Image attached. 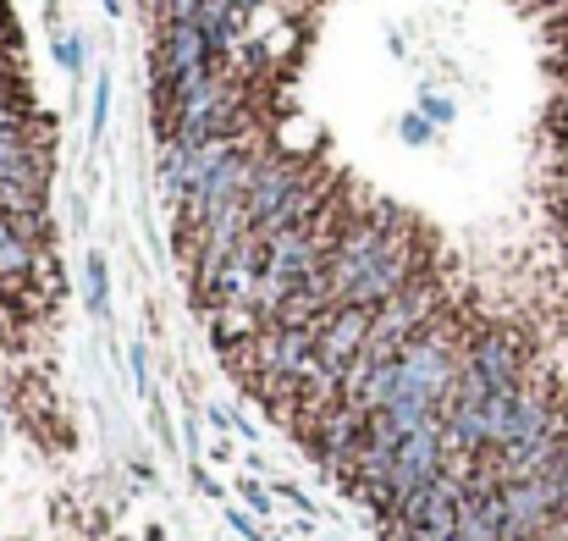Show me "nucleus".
I'll list each match as a JSON object with an SVG mask.
<instances>
[{"mask_svg": "<svg viewBox=\"0 0 568 541\" xmlns=\"http://www.w3.org/2000/svg\"><path fill=\"white\" fill-rule=\"evenodd\" d=\"M310 172H315L310 161H293V156H282V150H254L248 199H243V204H248V221L260 227V221H265V216H271V210H276V204H282V199L298 188V182L310 178Z\"/></svg>", "mask_w": 568, "mask_h": 541, "instance_id": "nucleus-1", "label": "nucleus"}, {"mask_svg": "<svg viewBox=\"0 0 568 541\" xmlns=\"http://www.w3.org/2000/svg\"><path fill=\"white\" fill-rule=\"evenodd\" d=\"M371 327H376V310H365V304H337V310L321 321V360L348 370V364L365 354Z\"/></svg>", "mask_w": 568, "mask_h": 541, "instance_id": "nucleus-2", "label": "nucleus"}, {"mask_svg": "<svg viewBox=\"0 0 568 541\" xmlns=\"http://www.w3.org/2000/svg\"><path fill=\"white\" fill-rule=\"evenodd\" d=\"M89 310L105 321L111 315V288H105V260L100 254H89Z\"/></svg>", "mask_w": 568, "mask_h": 541, "instance_id": "nucleus-3", "label": "nucleus"}, {"mask_svg": "<svg viewBox=\"0 0 568 541\" xmlns=\"http://www.w3.org/2000/svg\"><path fill=\"white\" fill-rule=\"evenodd\" d=\"M55 61H61L67 72H78V67H83V44H78L72 33H55Z\"/></svg>", "mask_w": 568, "mask_h": 541, "instance_id": "nucleus-4", "label": "nucleus"}, {"mask_svg": "<svg viewBox=\"0 0 568 541\" xmlns=\"http://www.w3.org/2000/svg\"><path fill=\"white\" fill-rule=\"evenodd\" d=\"M397 133H403V144H425L430 139V117H403Z\"/></svg>", "mask_w": 568, "mask_h": 541, "instance_id": "nucleus-5", "label": "nucleus"}, {"mask_svg": "<svg viewBox=\"0 0 568 541\" xmlns=\"http://www.w3.org/2000/svg\"><path fill=\"white\" fill-rule=\"evenodd\" d=\"M105 111H111V78L100 72V89H94V139H100V128H105Z\"/></svg>", "mask_w": 568, "mask_h": 541, "instance_id": "nucleus-6", "label": "nucleus"}, {"mask_svg": "<svg viewBox=\"0 0 568 541\" xmlns=\"http://www.w3.org/2000/svg\"><path fill=\"white\" fill-rule=\"evenodd\" d=\"M419 106H425V117H430V122H453V100H442V94H425Z\"/></svg>", "mask_w": 568, "mask_h": 541, "instance_id": "nucleus-7", "label": "nucleus"}, {"mask_svg": "<svg viewBox=\"0 0 568 541\" xmlns=\"http://www.w3.org/2000/svg\"><path fill=\"white\" fill-rule=\"evenodd\" d=\"M237 492L248 498V509H254V514H265V509H271V503H265V487H260V481H237Z\"/></svg>", "mask_w": 568, "mask_h": 541, "instance_id": "nucleus-8", "label": "nucleus"}]
</instances>
